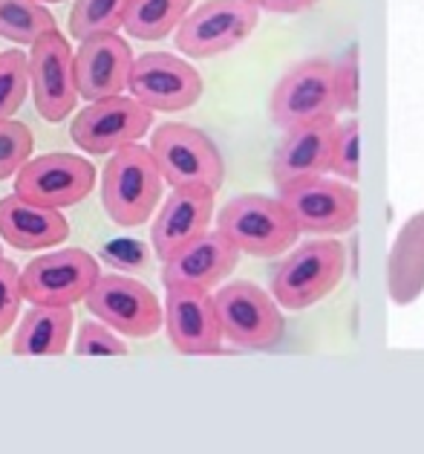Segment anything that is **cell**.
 Segmentation results:
<instances>
[{"label": "cell", "instance_id": "6da1fadb", "mask_svg": "<svg viewBox=\"0 0 424 454\" xmlns=\"http://www.w3.org/2000/svg\"><path fill=\"white\" fill-rule=\"evenodd\" d=\"M165 176L153 151L144 145L121 148L110 157L102 180V203L107 217L121 229L148 223L162 200Z\"/></svg>", "mask_w": 424, "mask_h": 454}, {"label": "cell", "instance_id": "7a4b0ae2", "mask_svg": "<svg viewBox=\"0 0 424 454\" xmlns=\"http://www.w3.org/2000/svg\"><path fill=\"white\" fill-rule=\"evenodd\" d=\"M217 229L251 258H277L292 249L300 235L286 203L266 194H240L228 200L226 208H220Z\"/></svg>", "mask_w": 424, "mask_h": 454}, {"label": "cell", "instance_id": "3957f363", "mask_svg": "<svg viewBox=\"0 0 424 454\" xmlns=\"http://www.w3.org/2000/svg\"><path fill=\"white\" fill-rule=\"evenodd\" d=\"M150 151L171 188L220 192L222 180H226V162L220 157V148L194 125L165 121L153 130Z\"/></svg>", "mask_w": 424, "mask_h": 454}, {"label": "cell", "instance_id": "277c9868", "mask_svg": "<svg viewBox=\"0 0 424 454\" xmlns=\"http://www.w3.org/2000/svg\"><path fill=\"white\" fill-rule=\"evenodd\" d=\"M343 272H347V252L338 240H309L274 270L272 295L283 309H306L323 301L341 284Z\"/></svg>", "mask_w": 424, "mask_h": 454}, {"label": "cell", "instance_id": "5b68a950", "mask_svg": "<svg viewBox=\"0 0 424 454\" xmlns=\"http://www.w3.org/2000/svg\"><path fill=\"white\" fill-rule=\"evenodd\" d=\"M153 125V110L133 96H110L87 107L73 119L70 137L90 157H113L116 151L139 145V139Z\"/></svg>", "mask_w": 424, "mask_h": 454}, {"label": "cell", "instance_id": "8992f818", "mask_svg": "<svg viewBox=\"0 0 424 454\" xmlns=\"http://www.w3.org/2000/svg\"><path fill=\"white\" fill-rule=\"evenodd\" d=\"M341 110L335 87V64L327 59H309L292 67L277 82L269 114L277 128L292 130L300 125L329 119Z\"/></svg>", "mask_w": 424, "mask_h": 454}, {"label": "cell", "instance_id": "52a82bcc", "mask_svg": "<svg viewBox=\"0 0 424 454\" xmlns=\"http://www.w3.org/2000/svg\"><path fill=\"white\" fill-rule=\"evenodd\" d=\"M260 24V9L249 0H205L176 29V47L188 59L231 52Z\"/></svg>", "mask_w": 424, "mask_h": 454}, {"label": "cell", "instance_id": "ba28073f", "mask_svg": "<svg viewBox=\"0 0 424 454\" xmlns=\"http://www.w3.org/2000/svg\"><path fill=\"white\" fill-rule=\"evenodd\" d=\"M281 200L297 220L300 231H315V235L352 231L361 215L358 188L327 180V176H306V180L283 185Z\"/></svg>", "mask_w": 424, "mask_h": 454}, {"label": "cell", "instance_id": "9c48e42d", "mask_svg": "<svg viewBox=\"0 0 424 454\" xmlns=\"http://www.w3.org/2000/svg\"><path fill=\"white\" fill-rule=\"evenodd\" d=\"M214 304L222 325V336L231 345L249 350H266L274 348L283 339L281 304L269 293H263L258 284L249 281L226 284L214 295Z\"/></svg>", "mask_w": 424, "mask_h": 454}, {"label": "cell", "instance_id": "30bf717a", "mask_svg": "<svg viewBox=\"0 0 424 454\" xmlns=\"http://www.w3.org/2000/svg\"><path fill=\"white\" fill-rule=\"evenodd\" d=\"M84 304L98 321L130 339H150L165 327V307L159 298L127 275H102Z\"/></svg>", "mask_w": 424, "mask_h": 454}, {"label": "cell", "instance_id": "8fae6325", "mask_svg": "<svg viewBox=\"0 0 424 454\" xmlns=\"http://www.w3.org/2000/svg\"><path fill=\"white\" fill-rule=\"evenodd\" d=\"M98 278L102 272L90 252L75 247L55 249L24 267V295L29 304L73 307L90 295Z\"/></svg>", "mask_w": 424, "mask_h": 454}, {"label": "cell", "instance_id": "7c38bea8", "mask_svg": "<svg viewBox=\"0 0 424 454\" xmlns=\"http://www.w3.org/2000/svg\"><path fill=\"white\" fill-rule=\"evenodd\" d=\"M203 75L180 55L144 52L133 61L127 90L153 114H180L203 98Z\"/></svg>", "mask_w": 424, "mask_h": 454}, {"label": "cell", "instance_id": "4fadbf2b", "mask_svg": "<svg viewBox=\"0 0 424 454\" xmlns=\"http://www.w3.org/2000/svg\"><path fill=\"white\" fill-rule=\"evenodd\" d=\"M32 98L41 119L58 125L75 110L78 82H75V52L58 29H50L29 50Z\"/></svg>", "mask_w": 424, "mask_h": 454}, {"label": "cell", "instance_id": "5bb4252c", "mask_svg": "<svg viewBox=\"0 0 424 454\" xmlns=\"http://www.w3.org/2000/svg\"><path fill=\"white\" fill-rule=\"evenodd\" d=\"M96 185V165L75 153H41L15 174V194L47 208L81 203Z\"/></svg>", "mask_w": 424, "mask_h": 454}, {"label": "cell", "instance_id": "9a60e30c", "mask_svg": "<svg viewBox=\"0 0 424 454\" xmlns=\"http://www.w3.org/2000/svg\"><path fill=\"white\" fill-rule=\"evenodd\" d=\"M165 330L176 353L185 356H211L220 353L222 325L211 290L197 286H171L165 295Z\"/></svg>", "mask_w": 424, "mask_h": 454}, {"label": "cell", "instance_id": "2e32d148", "mask_svg": "<svg viewBox=\"0 0 424 454\" xmlns=\"http://www.w3.org/2000/svg\"><path fill=\"white\" fill-rule=\"evenodd\" d=\"M133 50L119 32L93 35L81 41L75 50V82L78 96L84 102H98L127 90L130 70H133Z\"/></svg>", "mask_w": 424, "mask_h": 454}, {"label": "cell", "instance_id": "e0dca14e", "mask_svg": "<svg viewBox=\"0 0 424 454\" xmlns=\"http://www.w3.org/2000/svg\"><path fill=\"white\" fill-rule=\"evenodd\" d=\"M214 194L217 192H208V188H173L156 212L150 229L156 258H173L182 247L205 235L214 217Z\"/></svg>", "mask_w": 424, "mask_h": 454}, {"label": "cell", "instance_id": "ac0fdd59", "mask_svg": "<svg viewBox=\"0 0 424 454\" xmlns=\"http://www.w3.org/2000/svg\"><path fill=\"white\" fill-rule=\"evenodd\" d=\"M240 249L222 235V231H205L203 238L188 243L173 258L165 261L162 284L171 286H197V290H214V286L228 278L240 261Z\"/></svg>", "mask_w": 424, "mask_h": 454}, {"label": "cell", "instance_id": "d6986e66", "mask_svg": "<svg viewBox=\"0 0 424 454\" xmlns=\"http://www.w3.org/2000/svg\"><path fill=\"white\" fill-rule=\"evenodd\" d=\"M335 137H338V119L335 116L286 130V139L272 160L274 185L283 188L289 183L306 180V176H323L332 171Z\"/></svg>", "mask_w": 424, "mask_h": 454}, {"label": "cell", "instance_id": "ffe728a7", "mask_svg": "<svg viewBox=\"0 0 424 454\" xmlns=\"http://www.w3.org/2000/svg\"><path fill=\"white\" fill-rule=\"evenodd\" d=\"M70 235V223L61 208H47L9 194L0 200V238L20 252H41L61 247Z\"/></svg>", "mask_w": 424, "mask_h": 454}, {"label": "cell", "instance_id": "44dd1931", "mask_svg": "<svg viewBox=\"0 0 424 454\" xmlns=\"http://www.w3.org/2000/svg\"><path fill=\"white\" fill-rule=\"evenodd\" d=\"M387 290L396 307H407L424 293V212H416L389 249Z\"/></svg>", "mask_w": 424, "mask_h": 454}, {"label": "cell", "instance_id": "7402d4cb", "mask_svg": "<svg viewBox=\"0 0 424 454\" xmlns=\"http://www.w3.org/2000/svg\"><path fill=\"white\" fill-rule=\"evenodd\" d=\"M73 307L32 304L18 325L12 339L15 356H61L73 339Z\"/></svg>", "mask_w": 424, "mask_h": 454}, {"label": "cell", "instance_id": "603a6c76", "mask_svg": "<svg viewBox=\"0 0 424 454\" xmlns=\"http://www.w3.org/2000/svg\"><path fill=\"white\" fill-rule=\"evenodd\" d=\"M194 0H127L125 32L136 41H162L191 15Z\"/></svg>", "mask_w": 424, "mask_h": 454}, {"label": "cell", "instance_id": "cb8c5ba5", "mask_svg": "<svg viewBox=\"0 0 424 454\" xmlns=\"http://www.w3.org/2000/svg\"><path fill=\"white\" fill-rule=\"evenodd\" d=\"M50 29H55V18L38 0H0V38L32 47Z\"/></svg>", "mask_w": 424, "mask_h": 454}, {"label": "cell", "instance_id": "d4e9b609", "mask_svg": "<svg viewBox=\"0 0 424 454\" xmlns=\"http://www.w3.org/2000/svg\"><path fill=\"white\" fill-rule=\"evenodd\" d=\"M127 0H75L70 12V35L87 41L93 35L125 29Z\"/></svg>", "mask_w": 424, "mask_h": 454}, {"label": "cell", "instance_id": "484cf974", "mask_svg": "<svg viewBox=\"0 0 424 454\" xmlns=\"http://www.w3.org/2000/svg\"><path fill=\"white\" fill-rule=\"evenodd\" d=\"M29 90H32L29 55H24L20 50L0 52V121L12 119L24 107Z\"/></svg>", "mask_w": 424, "mask_h": 454}, {"label": "cell", "instance_id": "4316f807", "mask_svg": "<svg viewBox=\"0 0 424 454\" xmlns=\"http://www.w3.org/2000/svg\"><path fill=\"white\" fill-rule=\"evenodd\" d=\"M32 130L18 119L0 121V180L15 176L32 160Z\"/></svg>", "mask_w": 424, "mask_h": 454}, {"label": "cell", "instance_id": "83f0119b", "mask_svg": "<svg viewBox=\"0 0 424 454\" xmlns=\"http://www.w3.org/2000/svg\"><path fill=\"white\" fill-rule=\"evenodd\" d=\"M332 171L343 176L347 183H358L361 176V125L358 119H350L338 125V137H335L332 151Z\"/></svg>", "mask_w": 424, "mask_h": 454}, {"label": "cell", "instance_id": "f1b7e54d", "mask_svg": "<svg viewBox=\"0 0 424 454\" xmlns=\"http://www.w3.org/2000/svg\"><path fill=\"white\" fill-rule=\"evenodd\" d=\"M24 301V270H18V263L9 258H0V336L12 330Z\"/></svg>", "mask_w": 424, "mask_h": 454}, {"label": "cell", "instance_id": "f546056e", "mask_svg": "<svg viewBox=\"0 0 424 454\" xmlns=\"http://www.w3.org/2000/svg\"><path fill=\"white\" fill-rule=\"evenodd\" d=\"M78 356H127V345L104 321H84L75 336Z\"/></svg>", "mask_w": 424, "mask_h": 454}, {"label": "cell", "instance_id": "4dcf8cb0", "mask_svg": "<svg viewBox=\"0 0 424 454\" xmlns=\"http://www.w3.org/2000/svg\"><path fill=\"white\" fill-rule=\"evenodd\" d=\"M335 87H338L341 110H358V50H350L335 64Z\"/></svg>", "mask_w": 424, "mask_h": 454}, {"label": "cell", "instance_id": "1f68e13d", "mask_svg": "<svg viewBox=\"0 0 424 454\" xmlns=\"http://www.w3.org/2000/svg\"><path fill=\"white\" fill-rule=\"evenodd\" d=\"M249 4L272 15H300L309 12L312 6H318V0H249Z\"/></svg>", "mask_w": 424, "mask_h": 454}, {"label": "cell", "instance_id": "d6a6232c", "mask_svg": "<svg viewBox=\"0 0 424 454\" xmlns=\"http://www.w3.org/2000/svg\"><path fill=\"white\" fill-rule=\"evenodd\" d=\"M38 4H61V0H38Z\"/></svg>", "mask_w": 424, "mask_h": 454}, {"label": "cell", "instance_id": "836d02e7", "mask_svg": "<svg viewBox=\"0 0 424 454\" xmlns=\"http://www.w3.org/2000/svg\"><path fill=\"white\" fill-rule=\"evenodd\" d=\"M0 258H4V252H0Z\"/></svg>", "mask_w": 424, "mask_h": 454}]
</instances>
